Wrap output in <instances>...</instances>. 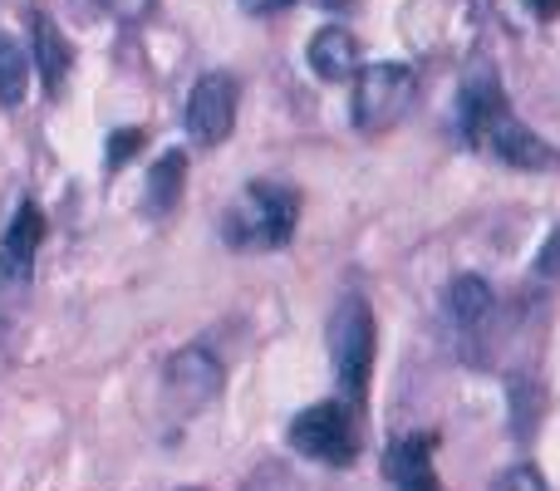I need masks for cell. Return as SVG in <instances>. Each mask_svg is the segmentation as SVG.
I'll use <instances>...</instances> for the list:
<instances>
[{"label": "cell", "mask_w": 560, "mask_h": 491, "mask_svg": "<svg viewBox=\"0 0 560 491\" xmlns=\"http://www.w3.org/2000/svg\"><path fill=\"white\" fill-rule=\"evenodd\" d=\"M433 447H438L433 433H413V437H404V443H394L384 457L388 482L398 491H443L433 477Z\"/></svg>", "instance_id": "10"}, {"label": "cell", "mask_w": 560, "mask_h": 491, "mask_svg": "<svg viewBox=\"0 0 560 491\" xmlns=\"http://www.w3.org/2000/svg\"><path fill=\"white\" fill-rule=\"evenodd\" d=\"M246 10H256V15H271V10H285L290 0H242Z\"/></svg>", "instance_id": "21"}, {"label": "cell", "mask_w": 560, "mask_h": 491, "mask_svg": "<svg viewBox=\"0 0 560 491\" xmlns=\"http://www.w3.org/2000/svg\"><path fill=\"white\" fill-rule=\"evenodd\" d=\"M183 183H187V153H163L153 163V173H148V212L163 217L177 207V197H183Z\"/></svg>", "instance_id": "14"}, {"label": "cell", "mask_w": 560, "mask_h": 491, "mask_svg": "<svg viewBox=\"0 0 560 491\" xmlns=\"http://www.w3.org/2000/svg\"><path fill=\"white\" fill-rule=\"evenodd\" d=\"M310 69L319 79H354L359 74V39L339 25H325L315 39H310Z\"/></svg>", "instance_id": "12"}, {"label": "cell", "mask_w": 560, "mask_h": 491, "mask_svg": "<svg viewBox=\"0 0 560 491\" xmlns=\"http://www.w3.org/2000/svg\"><path fill=\"white\" fill-rule=\"evenodd\" d=\"M295 222H300V197L280 183H252L242 192V202L226 212V242L232 246H261V250H276L295 236Z\"/></svg>", "instance_id": "2"}, {"label": "cell", "mask_w": 560, "mask_h": 491, "mask_svg": "<svg viewBox=\"0 0 560 491\" xmlns=\"http://www.w3.org/2000/svg\"><path fill=\"white\" fill-rule=\"evenodd\" d=\"M329 364H335V384L345 404H364L369 374H374V315L359 295H345L329 319Z\"/></svg>", "instance_id": "1"}, {"label": "cell", "mask_w": 560, "mask_h": 491, "mask_svg": "<svg viewBox=\"0 0 560 491\" xmlns=\"http://www.w3.org/2000/svg\"><path fill=\"white\" fill-rule=\"evenodd\" d=\"M39 242H45V217L35 202H25L0 236V285H25L30 270H35Z\"/></svg>", "instance_id": "9"}, {"label": "cell", "mask_w": 560, "mask_h": 491, "mask_svg": "<svg viewBox=\"0 0 560 491\" xmlns=\"http://www.w3.org/2000/svg\"><path fill=\"white\" fill-rule=\"evenodd\" d=\"M418 74L408 65H369L354 74V124L359 133H384L408 114Z\"/></svg>", "instance_id": "4"}, {"label": "cell", "mask_w": 560, "mask_h": 491, "mask_svg": "<svg viewBox=\"0 0 560 491\" xmlns=\"http://www.w3.org/2000/svg\"><path fill=\"white\" fill-rule=\"evenodd\" d=\"M98 5H108V10H114V15H118V20H143L153 0H98Z\"/></svg>", "instance_id": "18"}, {"label": "cell", "mask_w": 560, "mask_h": 491, "mask_svg": "<svg viewBox=\"0 0 560 491\" xmlns=\"http://www.w3.org/2000/svg\"><path fill=\"white\" fill-rule=\"evenodd\" d=\"M319 5H329V10H339V5H354V0H319Z\"/></svg>", "instance_id": "22"}, {"label": "cell", "mask_w": 560, "mask_h": 491, "mask_svg": "<svg viewBox=\"0 0 560 491\" xmlns=\"http://www.w3.org/2000/svg\"><path fill=\"white\" fill-rule=\"evenodd\" d=\"M443 309L457 329H472L492 315V285L482 276H453L443 290Z\"/></svg>", "instance_id": "13"}, {"label": "cell", "mask_w": 560, "mask_h": 491, "mask_svg": "<svg viewBox=\"0 0 560 491\" xmlns=\"http://www.w3.org/2000/svg\"><path fill=\"white\" fill-rule=\"evenodd\" d=\"M477 148L492 153V157H502V163H512V167H522V173H551V167L560 163L556 148L546 143V138H536L526 124H516L512 108H502V114L482 128Z\"/></svg>", "instance_id": "6"}, {"label": "cell", "mask_w": 560, "mask_h": 491, "mask_svg": "<svg viewBox=\"0 0 560 491\" xmlns=\"http://www.w3.org/2000/svg\"><path fill=\"white\" fill-rule=\"evenodd\" d=\"M30 30H35V65H39V74H45V89L59 94L69 69H74V49H69L65 30H59L49 15H39V10L30 15Z\"/></svg>", "instance_id": "11"}, {"label": "cell", "mask_w": 560, "mask_h": 491, "mask_svg": "<svg viewBox=\"0 0 560 491\" xmlns=\"http://www.w3.org/2000/svg\"><path fill=\"white\" fill-rule=\"evenodd\" d=\"M10 364H15V329L0 325V378L10 374Z\"/></svg>", "instance_id": "19"}, {"label": "cell", "mask_w": 560, "mask_h": 491, "mask_svg": "<svg viewBox=\"0 0 560 491\" xmlns=\"http://www.w3.org/2000/svg\"><path fill=\"white\" fill-rule=\"evenodd\" d=\"M526 10L541 15V20H551V15H560V0H526Z\"/></svg>", "instance_id": "20"}, {"label": "cell", "mask_w": 560, "mask_h": 491, "mask_svg": "<svg viewBox=\"0 0 560 491\" xmlns=\"http://www.w3.org/2000/svg\"><path fill=\"white\" fill-rule=\"evenodd\" d=\"M492 491H551V487H546V477L536 467H512V472L497 477Z\"/></svg>", "instance_id": "17"}, {"label": "cell", "mask_w": 560, "mask_h": 491, "mask_svg": "<svg viewBox=\"0 0 560 491\" xmlns=\"http://www.w3.org/2000/svg\"><path fill=\"white\" fill-rule=\"evenodd\" d=\"M30 94V55L15 35H0V104L15 108Z\"/></svg>", "instance_id": "15"}, {"label": "cell", "mask_w": 560, "mask_h": 491, "mask_svg": "<svg viewBox=\"0 0 560 491\" xmlns=\"http://www.w3.org/2000/svg\"><path fill=\"white\" fill-rule=\"evenodd\" d=\"M506 104L502 94V79H497V69L487 65V59H472V69H467L463 79V94H457V128H463V138L477 148V138H482V128L492 124Z\"/></svg>", "instance_id": "8"}, {"label": "cell", "mask_w": 560, "mask_h": 491, "mask_svg": "<svg viewBox=\"0 0 560 491\" xmlns=\"http://www.w3.org/2000/svg\"><path fill=\"white\" fill-rule=\"evenodd\" d=\"M217 388H222V364H217L207 349H183V354L163 369V394H167V404H177L183 413L207 408L217 398Z\"/></svg>", "instance_id": "7"}, {"label": "cell", "mask_w": 560, "mask_h": 491, "mask_svg": "<svg viewBox=\"0 0 560 491\" xmlns=\"http://www.w3.org/2000/svg\"><path fill=\"white\" fill-rule=\"evenodd\" d=\"M236 128V79L232 74H202L187 94V133L192 143L217 148Z\"/></svg>", "instance_id": "5"}, {"label": "cell", "mask_w": 560, "mask_h": 491, "mask_svg": "<svg viewBox=\"0 0 560 491\" xmlns=\"http://www.w3.org/2000/svg\"><path fill=\"white\" fill-rule=\"evenodd\" d=\"M143 153V128H118L114 138H108V167H128L133 163V157Z\"/></svg>", "instance_id": "16"}, {"label": "cell", "mask_w": 560, "mask_h": 491, "mask_svg": "<svg viewBox=\"0 0 560 491\" xmlns=\"http://www.w3.org/2000/svg\"><path fill=\"white\" fill-rule=\"evenodd\" d=\"M285 443L295 447L300 457L310 463H325V467H349L359 457V423H354V404H315L305 413L290 418L285 428Z\"/></svg>", "instance_id": "3"}]
</instances>
